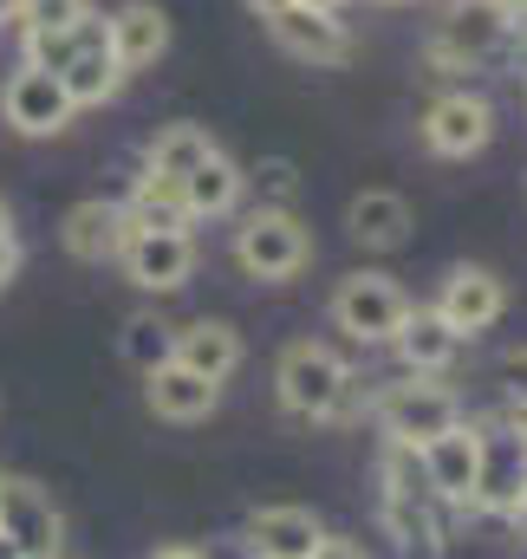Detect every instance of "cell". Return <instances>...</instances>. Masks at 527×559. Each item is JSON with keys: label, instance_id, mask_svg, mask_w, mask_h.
Instances as JSON below:
<instances>
[{"label": "cell", "instance_id": "d590c367", "mask_svg": "<svg viewBox=\"0 0 527 559\" xmlns=\"http://www.w3.org/2000/svg\"><path fill=\"white\" fill-rule=\"evenodd\" d=\"M515 534L527 540V495H522V508H515Z\"/></svg>", "mask_w": 527, "mask_h": 559}, {"label": "cell", "instance_id": "9a60e30c", "mask_svg": "<svg viewBox=\"0 0 527 559\" xmlns=\"http://www.w3.org/2000/svg\"><path fill=\"white\" fill-rule=\"evenodd\" d=\"M319 534H326V521L300 501H267V508H248V521H242L248 559H306L319 547Z\"/></svg>", "mask_w": 527, "mask_h": 559}, {"label": "cell", "instance_id": "484cf974", "mask_svg": "<svg viewBox=\"0 0 527 559\" xmlns=\"http://www.w3.org/2000/svg\"><path fill=\"white\" fill-rule=\"evenodd\" d=\"M85 13H92V0H20V20H13V33H20V39L66 33V26H79Z\"/></svg>", "mask_w": 527, "mask_h": 559}, {"label": "cell", "instance_id": "d6986e66", "mask_svg": "<svg viewBox=\"0 0 527 559\" xmlns=\"http://www.w3.org/2000/svg\"><path fill=\"white\" fill-rule=\"evenodd\" d=\"M143 404H150L156 423H202V417H215L222 384H209V378L189 371V365H163V371L143 378Z\"/></svg>", "mask_w": 527, "mask_h": 559}, {"label": "cell", "instance_id": "8992f818", "mask_svg": "<svg viewBox=\"0 0 527 559\" xmlns=\"http://www.w3.org/2000/svg\"><path fill=\"white\" fill-rule=\"evenodd\" d=\"M403 319H410V293L378 267H359V274H346L332 286V325L352 345H391Z\"/></svg>", "mask_w": 527, "mask_h": 559}, {"label": "cell", "instance_id": "7c38bea8", "mask_svg": "<svg viewBox=\"0 0 527 559\" xmlns=\"http://www.w3.org/2000/svg\"><path fill=\"white\" fill-rule=\"evenodd\" d=\"M417 462H423V481L443 495V508H449V514H469L476 475H482V423L462 417L456 429H443L436 442H423Z\"/></svg>", "mask_w": 527, "mask_h": 559}, {"label": "cell", "instance_id": "8d00e7d4", "mask_svg": "<svg viewBox=\"0 0 527 559\" xmlns=\"http://www.w3.org/2000/svg\"><path fill=\"white\" fill-rule=\"evenodd\" d=\"M508 423H515V429L527 436V404H515V411H508Z\"/></svg>", "mask_w": 527, "mask_h": 559}, {"label": "cell", "instance_id": "d6a6232c", "mask_svg": "<svg viewBox=\"0 0 527 559\" xmlns=\"http://www.w3.org/2000/svg\"><path fill=\"white\" fill-rule=\"evenodd\" d=\"M0 559H33V554H26V547H20V540H13V534L0 527Z\"/></svg>", "mask_w": 527, "mask_h": 559}, {"label": "cell", "instance_id": "e0dca14e", "mask_svg": "<svg viewBox=\"0 0 527 559\" xmlns=\"http://www.w3.org/2000/svg\"><path fill=\"white\" fill-rule=\"evenodd\" d=\"M66 92H72V105L79 111H92V105H112L118 92H125V66H118V52H112V26H105V13H92L85 20V39H79V52L66 59Z\"/></svg>", "mask_w": 527, "mask_h": 559}, {"label": "cell", "instance_id": "7402d4cb", "mask_svg": "<svg viewBox=\"0 0 527 559\" xmlns=\"http://www.w3.org/2000/svg\"><path fill=\"white\" fill-rule=\"evenodd\" d=\"M242 358H248V345H242V332L229 319H189V325H176V365L202 371L209 384H229L242 371Z\"/></svg>", "mask_w": 527, "mask_h": 559}, {"label": "cell", "instance_id": "74e56055", "mask_svg": "<svg viewBox=\"0 0 527 559\" xmlns=\"http://www.w3.org/2000/svg\"><path fill=\"white\" fill-rule=\"evenodd\" d=\"M300 7H326V13H339V7H346V0H300Z\"/></svg>", "mask_w": 527, "mask_h": 559}, {"label": "cell", "instance_id": "f546056e", "mask_svg": "<svg viewBox=\"0 0 527 559\" xmlns=\"http://www.w3.org/2000/svg\"><path fill=\"white\" fill-rule=\"evenodd\" d=\"M13 274H20V241H0V293L13 286Z\"/></svg>", "mask_w": 527, "mask_h": 559}, {"label": "cell", "instance_id": "3957f363", "mask_svg": "<svg viewBox=\"0 0 527 559\" xmlns=\"http://www.w3.org/2000/svg\"><path fill=\"white\" fill-rule=\"evenodd\" d=\"M365 411L385 429V442H403V449H423V442H436L443 429H456V423L469 417L449 378H417V371L378 384V391L365 397Z\"/></svg>", "mask_w": 527, "mask_h": 559}, {"label": "cell", "instance_id": "836d02e7", "mask_svg": "<svg viewBox=\"0 0 527 559\" xmlns=\"http://www.w3.org/2000/svg\"><path fill=\"white\" fill-rule=\"evenodd\" d=\"M0 241H13V209L0 202Z\"/></svg>", "mask_w": 527, "mask_h": 559}, {"label": "cell", "instance_id": "ffe728a7", "mask_svg": "<svg viewBox=\"0 0 527 559\" xmlns=\"http://www.w3.org/2000/svg\"><path fill=\"white\" fill-rule=\"evenodd\" d=\"M391 352H397V365H403V371H417V378H449V371H456V358H462V338H456L430 306H410V319L397 325Z\"/></svg>", "mask_w": 527, "mask_h": 559}, {"label": "cell", "instance_id": "d4e9b609", "mask_svg": "<svg viewBox=\"0 0 527 559\" xmlns=\"http://www.w3.org/2000/svg\"><path fill=\"white\" fill-rule=\"evenodd\" d=\"M118 352H125V365H131L137 378H150V371L176 365V325L163 312H131L125 332H118Z\"/></svg>", "mask_w": 527, "mask_h": 559}, {"label": "cell", "instance_id": "ac0fdd59", "mask_svg": "<svg viewBox=\"0 0 527 559\" xmlns=\"http://www.w3.org/2000/svg\"><path fill=\"white\" fill-rule=\"evenodd\" d=\"M410 228H417V215H410V202L397 189H359L346 202V235L365 254H397L410 241Z\"/></svg>", "mask_w": 527, "mask_h": 559}, {"label": "cell", "instance_id": "ba28073f", "mask_svg": "<svg viewBox=\"0 0 527 559\" xmlns=\"http://www.w3.org/2000/svg\"><path fill=\"white\" fill-rule=\"evenodd\" d=\"M72 118H79V105H72V92H66L59 72H46V66H13L7 72V85H0V124L13 138H59V131H72Z\"/></svg>", "mask_w": 527, "mask_h": 559}, {"label": "cell", "instance_id": "5bb4252c", "mask_svg": "<svg viewBox=\"0 0 527 559\" xmlns=\"http://www.w3.org/2000/svg\"><path fill=\"white\" fill-rule=\"evenodd\" d=\"M0 527H7L33 559H59V547H66V514H59V501H52L39 481H26V475H7Z\"/></svg>", "mask_w": 527, "mask_h": 559}, {"label": "cell", "instance_id": "6da1fadb", "mask_svg": "<svg viewBox=\"0 0 527 559\" xmlns=\"http://www.w3.org/2000/svg\"><path fill=\"white\" fill-rule=\"evenodd\" d=\"M378 521L403 559H443V547H449V508L423 481L417 449H403V442H385V455H378Z\"/></svg>", "mask_w": 527, "mask_h": 559}, {"label": "cell", "instance_id": "7a4b0ae2", "mask_svg": "<svg viewBox=\"0 0 527 559\" xmlns=\"http://www.w3.org/2000/svg\"><path fill=\"white\" fill-rule=\"evenodd\" d=\"M273 397L300 423H346L359 417V371L346 365V352L319 338H293L273 358Z\"/></svg>", "mask_w": 527, "mask_h": 559}, {"label": "cell", "instance_id": "52a82bcc", "mask_svg": "<svg viewBox=\"0 0 527 559\" xmlns=\"http://www.w3.org/2000/svg\"><path fill=\"white\" fill-rule=\"evenodd\" d=\"M417 138H423L430 156H443V163H469V156H482L495 143V105L482 92H469V85H449V92H436L423 105Z\"/></svg>", "mask_w": 527, "mask_h": 559}, {"label": "cell", "instance_id": "cb8c5ba5", "mask_svg": "<svg viewBox=\"0 0 527 559\" xmlns=\"http://www.w3.org/2000/svg\"><path fill=\"white\" fill-rule=\"evenodd\" d=\"M215 150H222V143L209 138L202 124H163L156 138L143 143V169H150V176H169V182H183V176H189L196 163H209Z\"/></svg>", "mask_w": 527, "mask_h": 559}, {"label": "cell", "instance_id": "83f0119b", "mask_svg": "<svg viewBox=\"0 0 527 559\" xmlns=\"http://www.w3.org/2000/svg\"><path fill=\"white\" fill-rule=\"evenodd\" d=\"M502 384H508V397H515V404H527V345L502 352Z\"/></svg>", "mask_w": 527, "mask_h": 559}, {"label": "cell", "instance_id": "4dcf8cb0", "mask_svg": "<svg viewBox=\"0 0 527 559\" xmlns=\"http://www.w3.org/2000/svg\"><path fill=\"white\" fill-rule=\"evenodd\" d=\"M242 7H248V13H255V20H280V13H286V7H293V0H242Z\"/></svg>", "mask_w": 527, "mask_h": 559}, {"label": "cell", "instance_id": "5b68a950", "mask_svg": "<svg viewBox=\"0 0 527 559\" xmlns=\"http://www.w3.org/2000/svg\"><path fill=\"white\" fill-rule=\"evenodd\" d=\"M306 261H313V228H306L293 209H267V202H255V209L242 215V228H235V267H242L248 280L280 286V280L306 274Z\"/></svg>", "mask_w": 527, "mask_h": 559}, {"label": "cell", "instance_id": "e575fe53", "mask_svg": "<svg viewBox=\"0 0 527 559\" xmlns=\"http://www.w3.org/2000/svg\"><path fill=\"white\" fill-rule=\"evenodd\" d=\"M20 20V0H0V26H13Z\"/></svg>", "mask_w": 527, "mask_h": 559}, {"label": "cell", "instance_id": "603a6c76", "mask_svg": "<svg viewBox=\"0 0 527 559\" xmlns=\"http://www.w3.org/2000/svg\"><path fill=\"white\" fill-rule=\"evenodd\" d=\"M105 26H112V52L125 72H143L169 52V13L156 0H125L118 13H105Z\"/></svg>", "mask_w": 527, "mask_h": 559}, {"label": "cell", "instance_id": "8fae6325", "mask_svg": "<svg viewBox=\"0 0 527 559\" xmlns=\"http://www.w3.org/2000/svg\"><path fill=\"white\" fill-rule=\"evenodd\" d=\"M527 495V436L515 423H482V475H476V501L469 514H489V521H515Z\"/></svg>", "mask_w": 527, "mask_h": 559}, {"label": "cell", "instance_id": "f1b7e54d", "mask_svg": "<svg viewBox=\"0 0 527 559\" xmlns=\"http://www.w3.org/2000/svg\"><path fill=\"white\" fill-rule=\"evenodd\" d=\"M306 559H372V554H365L352 534H319V547H313Z\"/></svg>", "mask_w": 527, "mask_h": 559}, {"label": "cell", "instance_id": "30bf717a", "mask_svg": "<svg viewBox=\"0 0 527 559\" xmlns=\"http://www.w3.org/2000/svg\"><path fill=\"white\" fill-rule=\"evenodd\" d=\"M430 312L469 345L476 332H489V325H502V312H508V280L495 274V267H476V261H462V267H449V274L436 280V299H430Z\"/></svg>", "mask_w": 527, "mask_h": 559}, {"label": "cell", "instance_id": "2e32d148", "mask_svg": "<svg viewBox=\"0 0 527 559\" xmlns=\"http://www.w3.org/2000/svg\"><path fill=\"white\" fill-rule=\"evenodd\" d=\"M125 235H131V215H125V202H112V195H85V202H72L66 222H59V248H66L79 267L118 261Z\"/></svg>", "mask_w": 527, "mask_h": 559}, {"label": "cell", "instance_id": "f35d334b", "mask_svg": "<svg viewBox=\"0 0 527 559\" xmlns=\"http://www.w3.org/2000/svg\"><path fill=\"white\" fill-rule=\"evenodd\" d=\"M0 495H7V475H0Z\"/></svg>", "mask_w": 527, "mask_h": 559}, {"label": "cell", "instance_id": "44dd1931", "mask_svg": "<svg viewBox=\"0 0 527 559\" xmlns=\"http://www.w3.org/2000/svg\"><path fill=\"white\" fill-rule=\"evenodd\" d=\"M242 195H248V169H242L229 150H215L209 163H196V169L183 176V215H189V222H222V215L242 209Z\"/></svg>", "mask_w": 527, "mask_h": 559}, {"label": "cell", "instance_id": "9c48e42d", "mask_svg": "<svg viewBox=\"0 0 527 559\" xmlns=\"http://www.w3.org/2000/svg\"><path fill=\"white\" fill-rule=\"evenodd\" d=\"M118 267L131 280L137 293H183L189 274H196V235L189 228H137L125 235V248H118Z\"/></svg>", "mask_w": 527, "mask_h": 559}, {"label": "cell", "instance_id": "4316f807", "mask_svg": "<svg viewBox=\"0 0 527 559\" xmlns=\"http://www.w3.org/2000/svg\"><path fill=\"white\" fill-rule=\"evenodd\" d=\"M248 182H255V195H261L267 209H293V195H300V169L286 156H261L248 169Z\"/></svg>", "mask_w": 527, "mask_h": 559}, {"label": "cell", "instance_id": "4fadbf2b", "mask_svg": "<svg viewBox=\"0 0 527 559\" xmlns=\"http://www.w3.org/2000/svg\"><path fill=\"white\" fill-rule=\"evenodd\" d=\"M267 33H273V46L286 52V59H300V66H346L352 59V26L339 20V13H326V7H286L280 20H267Z\"/></svg>", "mask_w": 527, "mask_h": 559}, {"label": "cell", "instance_id": "277c9868", "mask_svg": "<svg viewBox=\"0 0 527 559\" xmlns=\"http://www.w3.org/2000/svg\"><path fill=\"white\" fill-rule=\"evenodd\" d=\"M508 46H515V20H508L502 0H456V7L436 20V33H430L423 52H430L436 72H482V66H495Z\"/></svg>", "mask_w": 527, "mask_h": 559}, {"label": "cell", "instance_id": "1f68e13d", "mask_svg": "<svg viewBox=\"0 0 527 559\" xmlns=\"http://www.w3.org/2000/svg\"><path fill=\"white\" fill-rule=\"evenodd\" d=\"M150 559H209L202 547H189V540H169V547H156Z\"/></svg>", "mask_w": 527, "mask_h": 559}]
</instances>
